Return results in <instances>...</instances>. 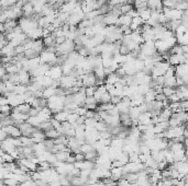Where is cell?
Masks as SVG:
<instances>
[{
    "mask_svg": "<svg viewBox=\"0 0 188 186\" xmlns=\"http://www.w3.org/2000/svg\"><path fill=\"white\" fill-rule=\"evenodd\" d=\"M175 77L182 78L183 81L187 83L188 82V68L187 64H179L175 66Z\"/></svg>",
    "mask_w": 188,
    "mask_h": 186,
    "instance_id": "cell-1",
    "label": "cell"
},
{
    "mask_svg": "<svg viewBox=\"0 0 188 186\" xmlns=\"http://www.w3.org/2000/svg\"><path fill=\"white\" fill-rule=\"evenodd\" d=\"M18 127H19V129H20V132H21V136H24V137H30V136L37 129V127H33L32 125L27 123V122L20 124Z\"/></svg>",
    "mask_w": 188,
    "mask_h": 186,
    "instance_id": "cell-2",
    "label": "cell"
},
{
    "mask_svg": "<svg viewBox=\"0 0 188 186\" xmlns=\"http://www.w3.org/2000/svg\"><path fill=\"white\" fill-rule=\"evenodd\" d=\"M45 76L52 78L53 80H58L63 76V71H62V67L61 66H53L50 67V70L45 73Z\"/></svg>",
    "mask_w": 188,
    "mask_h": 186,
    "instance_id": "cell-3",
    "label": "cell"
},
{
    "mask_svg": "<svg viewBox=\"0 0 188 186\" xmlns=\"http://www.w3.org/2000/svg\"><path fill=\"white\" fill-rule=\"evenodd\" d=\"M146 7H147V9H150L151 11L162 12V9H163L162 0H147V1H146Z\"/></svg>",
    "mask_w": 188,
    "mask_h": 186,
    "instance_id": "cell-4",
    "label": "cell"
},
{
    "mask_svg": "<svg viewBox=\"0 0 188 186\" xmlns=\"http://www.w3.org/2000/svg\"><path fill=\"white\" fill-rule=\"evenodd\" d=\"M30 137H31V139H32V141H33L34 144H40V142H43V141L46 139L45 134H44L43 132H41L39 128H37V130H35V132H34L33 134L30 136Z\"/></svg>",
    "mask_w": 188,
    "mask_h": 186,
    "instance_id": "cell-5",
    "label": "cell"
},
{
    "mask_svg": "<svg viewBox=\"0 0 188 186\" xmlns=\"http://www.w3.org/2000/svg\"><path fill=\"white\" fill-rule=\"evenodd\" d=\"M151 118L152 115L150 112L141 113L139 118H138V123H139V125H149V124H151Z\"/></svg>",
    "mask_w": 188,
    "mask_h": 186,
    "instance_id": "cell-6",
    "label": "cell"
},
{
    "mask_svg": "<svg viewBox=\"0 0 188 186\" xmlns=\"http://www.w3.org/2000/svg\"><path fill=\"white\" fill-rule=\"evenodd\" d=\"M110 174H111L110 178L112 181H115V182L119 181L122 177V175H123V173H122V166L121 168H111L110 169Z\"/></svg>",
    "mask_w": 188,
    "mask_h": 186,
    "instance_id": "cell-7",
    "label": "cell"
},
{
    "mask_svg": "<svg viewBox=\"0 0 188 186\" xmlns=\"http://www.w3.org/2000/svg\"><path fill=\"white\" fill-rule=\"evenodd\" d=\"M54 154H55V158H56L57 161L66 162V159L70 154V151H57V152H55Z\"/></svg>",
    "mask_w": 188,
    "mask_h": 186,
    "instance_id": "cell-8",
    "label": "cell"
},
{
    "mask_svg": "<svg viewBox=\"0 0 188 186\" xmlns=\"http://www.w3.org/2000/svg\"><path fill=\"white\" fill-rule=\"evenodd\" d=\"M67 115H68V113H67L66 111H60V112H57L56 114L53 115V117H54L57 122H60V123H64V122H66L67 120Z\"/></svg>",
    "mask_w": 188,
    "mask_h": 186,
    "instance_id": "cell-9",
    "label": "cell"
},
{
    "mask_svg": "<svg viewBox=\"0 0 188 186\" xmlns=\"http://www.w3.org/2000/svg\"><path fill=\"white\" fill-rule=\"evenodd\" d=\"M155 95H156V92H155L153 89H150V90L143 95L144 96V102L149 103V102H153V101H155Z\"/></svg>",
    "mask_w": 188,
    "mask_h": 186,
    "instance_id": "cell-10",
    "label": "cell"
},
{
    "mask_svg": "<svg viewBox=\"0 0 188 186\" xmlns=\"http://www.w3.org/2000/svg\"><path fill=\"white\" fill-rule=\"evenodd\" d=\"M55 95V89L52 87H47L45 88L44 90L42 91V98H44V99H50L51 96Z\"/></svg>",
    "mask_w": 188,
    "mask_h": 186,
    "instance_id": "cell-11",
    "label": "cell"
},
{
    "mask_svg": "<svg viewBox=\"0 0 188 186\" xmlns=\"http://www.w3.org/2000/svg\"><path fill=\"white\" fill-rule=\"evenodd\" d=\"M85 156V160H88V161H91V162H96V160L98 158V152L96 150H92L90 152H87L84 154Z\"/></svg>",
    "mask_w": 188,
    "mask_h": 186,
    "instance_id": "cell-12",
    "label": "cell"
},
{
    "mask_svg": "<svg viewBox=\"0 0 188 186\" xmlns=\"http://www.w3.org/2000/svg\"><path fill=\"white\" fill-rule=\"evenodd\" d=\"M27 123H29L33 127H37L40 124L42 123V120L39 116H29V118L27 119Z\"/></svg>",
    "mask_w": 188,
    "mask_h": 186,
    "instance_id": "cell-13",
    "label": "cell"
},
{
    "mask_svg": "<svg viewBox=\"0 0 188 186\" xmlns=\"http://www.w3.org/2000/svg\"><path fill=\"white\" fill-rule=\"evenodd\" d=\"M20 140H21L22 147H33L34 142L32 141L31 137H24V136H21V137H20Z\"/></svg>",
    "mask_w": 188,
    "mask_h": 186,
    "instance_id": "cell-14",
    "label": "cell"
},
{
    "mask_svg": "<svg viewBox=\"0 0 188 186\" xmlns=\"http://www.w3.org/2000/svg\"><path fill=\"white\" fill-rule=\"evenodd\" d=\"M164 87L168 88H176V77H170V78H165L164 80Z\"/></svg>",
    "mask_w": 188,
    "mask_h": 186,
    "instance_id": "cell-15",
    "label": "cell"
},
{
    "mask_svg": "<svg viewBox=\"0 0 188 186\" xmlns=\"http://www.w3.org/2000/svg\"><path fill=\"white\" fill-rule=\"evenodd\" d=\"M140 111L139 108H138V106H133V107H130V111H129V115H130L131 119L134 120V119H138L140 116Z\"/></svg>",
    "mask_w": 188,
    "mask_h": 186,
    "instance_id": "cell-16",
    "label": "cell"
},
{
    "mask_svg": "<svg viewBox=\"0 0 188 186\" xmlns=\"http://www.w3.org/2000/svg\"><path fill=\"white\" fill-rule=\"evenodd\" d=\"M79 150H80V152L82 153H87V152H90V151L95 150L94 147H92V144H87V142H85V144H83L80 147H79Z\"/></svg>",
    "mask_w": 188,
    "mask_h": 186,
    "instance_id": "cell-17",
    "label": "cell"
},
{
    "mask_svg": "<svg viewBox=\"0 0 188 186\" xmlns=\"http://www.w3.org/2000/svg\"><path fill=\"white\" fill-rule=\"evenodd\" d=\"M45 134V137L49 139H56L60 136V134H58V132L56 130V129H51V130H47V132H44Z\"/></svg>",
    "mask_w": 188,
    "mask_h": 186,
    "instance_id": "cell-18",
    "label": "cell"
},
{
    "mask_svg": "<svg viewBox=\"0 0 188 186\" xmlns=\"http://www.w3.org/2000/svg\"><path fill=\"white\" fill-rule=\"evenodd\" d=\"M176 91V88H168V87H163L162 89V93H163L164 95L166 96V98H170L173 93H175Z\"/></svg>",
    "mask_w": 188,
    "mask_h": 186,
    "instance_id": "cell-19",
    "label": "cell"
},
{
    "mask_svg": "<svg viewBox=\"0 0 188 186\" xmlns=\"http://www.w3.org/2000/svg\"><path fill=\"white\" fill-rule=\"evenodd\" d=\"M78 115L76 114V113H74V112H72V113H68V115H67V120L66 122H68L70 124H75L76 120H77V118H78Z\"/></svg>",
    "mask_w": 188,
    "mask_h": 186,
    "instance_id": "cell-20",
    "label": "cell"
},
{
    "mask_svg": "<svg viewBox=\"0 0 188 186\" xmlns=\"http://www.w3.org/2000/svg\"><path fill=\"white\" fill-rule=\"evenodd\" d=\"M132 9H133L132 5H129V3H125V5H121L120 6V11H121L122 14H127L128 12H130Z\"/></svg>",
    "mask_w": 188,
    "mask_h": 186,
    "instance_id": "cell-21",
    "label": "cell"
},
{
    "mask_svg": "<svg viewBox=\"0 0 188 186\" xmlns=\"http://www.w3.org/2000/svg\"><path fill=\"white\" fill-rule=\"evenodd\" d=\"M110 100H111V95L109 93L106 92L103 93L100 98V104H106V103H110Z\"/></svg>",
    "mask_w": 188,
    "mask_h": 186,
    "instance_id": "cell-22",
    "label": "cell"
},
{
    "mask_svg": "<svg viewBox=\"0 0 188 186\" xmlns=\"http://www.w3.org/2000/svg\"><path fill=\"white\" fill-rule=\"evenodd\" d=\"M97 87L96 85H92V87H86L85 88V94L86 96H92L94 95L95 91H96Z\"/></svg>",
    "mask_w": 188,
    "mask_h": 186,
    "instance_id": "cell-23",
    "label": "cell"
},
{
    "mask_svg": "<svg viewBox=\"0 0 188 186\" xmlns=\"http://www.w3.org/2000/svg\"><path fill=\"white\" fill-rule=\"evenodd\" d=\"M1 158H2L3 162H13V161H15L12 156L9 154V153H7V152H3L2 154H1Z\"/></svg>",
    "mask_w": 188,
    "mask_h": 186,
    "instance_id": "cell-24",
    "label": "cell"
},
{
    "mask_svg": "<svg viewBox=\"0 0 188 186\" xmlns=\"http://www.w3.org/2000/svg\"><path fill=\"white\" fill-rule=\"evenodd\" d=\"M86 112H87V108L86 107H84V106H78V107L74 111V113H76L78 116H85Z\"/></svg>",
    "mask_w": 188,
    "mask_h": 186,
    "instance_id": "cell-25",
    "label": "cell"
},
{
    "mask_svg": "<svg viewBox=\"0 0 188 186\" xmlns=\"http://www.w3.org/2000/svg\"><path fill=\"white\" fill-rule=\"evenodd\" d=\"M19 182L15 180V178H6L5 180V185L6 186H18L19 185Z\"/></svg>",
    "mask_w": 188,
    "mask_h": 186,
    "instance_id": "cell-26",
    "label": "cell"
},
{
    "mask_svg": "<svg viewBox=\"0 0 188 186\" xmlns=\"http://www.w3.org/2000/svg\"><path fill=\"white\" fill-rule=\"evenodd\" d=\"M117 186H134V184L129 183L125 178H120L119 181H117Z\"/></svg>",
    "mask_w": 188,
    "mask_h": 186,
    "instance_id": "cell-27",
    "label": "cell"
},
{
    "mask_svg": "<svg viewBox=\"0 0 188 186\" xmlns=\"http://www.w3.org/2000/svg\"><path fill=\"white\" fill-rule=\"evenodd\" d=\"M50 123L52 124V126H53V128H54V129H57L58 127L61 126V123H60V122H57V120L55 119L53 116L50 118Z\"/></svg>",
    "mask_w": 188,
    "mask_h": 186,
    "instance_id": "cell-28",
    "label": "cell"
},
{
    "mask_svg": "<svg viewBox=\"0 0 188 186\" xmlns=\"http://www.w3.org/2000/svg\"><path fill=\"white\" fill-rule=\"evenodd\" d=\"M96 115H97V112L96 111H90V110H87V112H86V114H85V117L86 118H94L95 119Z\"/></svg>",
    "mask_w": 188,
    "mask_h": 186,
    "instance_id": "cell-29",
    "label": "cell"
},
{
    "mask_svg": "<svg viewBox=\"0 0 188 186\" xmlns=\"http://www.w3.org/2000/svg\"><path fill=\"white\" fill-rule=\"evenodd\" d=\"M165 100H167V98L164 95L163 93H157L155 95V101H158V102H164Z\"/></svg>",
    "mask_w": 188,
    "mask_h": 186,
    "instance_id": "cell-30",
    "label": "cell"
},
{
    "mask_svg": "<svg viewBox=\"0 0 188 186\" xmlns=\"http://www.w3.org/2000/svg\"><path fill=\"white\" fill-rule=\"evenodd\" d=\"M121 96H111V100H110V103H111V104H113V105H117L118 104L119 102H120V101H121Z\"/></svg>",
    "mask_w": 188,
    "mask_h": 186,
    "instance_id": "cell-31",
    "label": "cell"
},
{
    "mask_svg": "<svg viewBox=\"0 0 188 186\" xmlns=\"http://www.w3.org/2000/svg\"><path fill=\"white\" fill-rule=\"evenodd\" d=\"M74 157H75V162L76 161H83V160H85V156L82 152L76 153V154H74Z\"/></svg>",
    "mask_w": 188,
    "mask_h": 186,
    "instance_id": "cell-32",
    "label": "cell"
},
{
    "mask_svg": "<svg viewBox=\"0 0 188 186\" xmlns=\"http://www.w3.org/2000/svg\"><path fill=\"white\" fill-rule=\"evenodd\" d=\"M8 137H9V136H8V134H7L6 132H3L2 129L0 128V142H1V141H3V140H6Z\"/></svg>",
    "mask_w": 188,
    "mask_h": 186,
    "instance_id": "cell-33",
    "label": "cell"
},
{
    "mask_svg": "<svg viewBox=\"0 0 188 186\" xmlns=\"http://www.w3.org/2000/svg\"><path fill=\"white\" fill-rule=\"evenodd\" d=\"M85 120H86L85 116H79L78 118H77V120H76V124H77V125H83V124L85 123Z\"/></svg>",
    "mask_w": 188,
    "mask_h": 186,
    "instance_id": "cell-34",
    "label": "cell"
},
{
    "mask_svg": "<svg viewBox=\"0 0 188 186\" xmlns=\"http://www.w3.org/2000/svg\"><path fill=\"white\" fill-rule=\"evenodd\" d=\"M0 128H1V125H0Z\"/></svg>",
    "mask_w": 188,
    "mask_h": 186,
    "instance_id": "cell-35",
    "label": "cell"
}]
</instances>
